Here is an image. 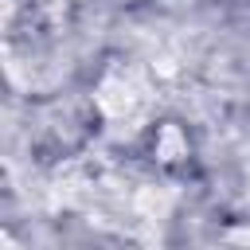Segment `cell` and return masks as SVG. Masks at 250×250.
<instances>
[{"mask_svg": "<svg viewBox=\"0 0 250 250\" xmlns=\"http://www.w3.org/2000/svg\"><path fill=\"white\" fill-rule=\"evenodd\" d=\"M180 148H184V145H180V133H176V129H164V141H160V156H164V160H172Z\"/></svg>", "mask_w": 250, "mask_h": 250, "instance_id": "cell-1", "label": "cell"}]
</instances>
